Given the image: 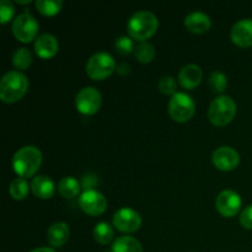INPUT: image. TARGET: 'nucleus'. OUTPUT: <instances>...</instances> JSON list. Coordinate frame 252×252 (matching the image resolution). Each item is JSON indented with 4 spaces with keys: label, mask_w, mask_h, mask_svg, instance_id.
Returning <instances> with one entry per match:
<instances>
[{
    "label": "nucleus",
    "mask_w": 252,
    "mask_h": 252,
    "mask_svg": "<svg viewBox=\"0 0 252 252\" xmlns=\"http://www.w3.org/2000/svg\"><path fill=\"white\" fill-rule=\"evenodd\" d=\"M29 90V79L20 70H10L2 75L0 81V100L14 103L21 100Z\"/></svg>",
    "instance_id": "nucleus-1"
},
{
    "label": "nucleus",
    "mask_w": 252,
    "mask_h": 252,
    "mask_svg": "<svg viewBox=\"0 0 252 252\" xmlns=\"http://www.w3.org/2000/svg\"><path fill=\"white\" fill-rule=\"evenodd\" d=\"M158 27H159V20L155 16V14L148 10L134 12L127 22L129 37L139 42L149 39L157 32Z\"/></svg>",
    "instance_id": "nucleus-2"
},
{
    "label": "nucleus",
    "mask_w": 252,
    "mask_h": 252,
    "mask_svg": "<svg viewBox=\"0 0 252 252\" xmlns=\"http://www.w3.org/2000/svg\"><path fill=\"white\" fill-rule=\"evenodd\" d=\"M42 164V153L33 145H25L20 148L12 157V169L20 177L33 176Z\"/></svg>",
    "instance_id": "nucleus-3"
},
{
    "label": "nucleus",
    "mask_w": 252,
    "mask_h": 252,
    "mask_svg": "<svg viewBox=\"0 0 252 252\" xmlns=\"http://www.w3.org/2000/svg\"><path fill=\"white\" fill-rule=\"evenodd\" d=\"M236 103L230 96L220 95L214 98L208 108V118L217 127H224L235 118Z\"/></svg>",
    "instance_id": "nucleus-4"
},
{
    "label": "nucleus",
    "mask_w": 252,
    "mask_h": 252,
    "mask_svg": "<svg viewBox=\"0 0 252 252\" xmlns=\"http://www.w3.org/2000/svg\"><path fill=\"white\" fill-rule=\"evenodd\" d=\"M116 62L107 52H97L89 58L86 74L93 80H103L115 71Z\"/></svg>",
    "instance_id": "nucleus-5"
},
{
    "label": "nucleus",
    "mask_w": 252,
    "mask_h": 252,
    "mask_svg": "<svg viewBox=\"0 0 252 252\" xmlns=\"http://www.w3.org/2000/svg\"><path fill=\"white\" fill-rule=\"evenodd\" d=\"M196 111V103L192 96L186 93H176L171 96L169 102V115L176 122H187Z\"/></svg>",
    "instance_id": "nucleus-6"
},
{
    "label": "nucleus",
    "mask_w": 252,
    "mask_h": 252,
    "mask_svg": "<svg viewBox=\"0 0 252 252\" xmlns=\"http://www.w3.org/2000/svg\"><path fill=\"white\" fill-rule=\"evenodd\" d=\"M38 22L34 19L33 15L29 11H24L20 14L12 24V33L16 37V39L29 43L32 39H36L38 34Z\"/></svg>",
    "instance_id": "nucleus-7"
},
{
    "label": "nucleus",
    "mask_w": 252,
    "mask_h": 252,
    "mask_svg": "<svg viewBox=\"0 0 252 252\" xmlns=\"http://www.w3.org/2000/svg\"><path fill=\"white\" fill-rule=\"evenodd\" d=\"M101 102H102V96L97 89L93 88V86H86L83 88L75 97V106L76 110L80 113L86 116L95 115L101 107Z\"/></svg>",
    "instance_id": "nucleus-8"
},
{
    "label": "nucleus",
    "mask_w": 252,
    "mask_h": 252,
    "mask_svg": "<svg viewBox=\"0 0 252 252\" xmlns=\"http://www.w3.org/2000/svg\"><path fill=\"white\" fill-rule=\"evenodd\" d=\"M113 225L122 233H134L142 226V217L132 208H121L113 214Z\"/></svg>",
    "instance_id": "nucleus-9"
},
{
    "label": "nucleus",
    "mask_w": 252,
    "mask_h": 252,
    "mask_svg": "<svg viewBox=\"0 0 252 252\" xmlns=\"http://www.w3.org/2000/svg\"><path fill=\"white\" fill-rule=\"evenodd\" d=\"M79 206L89 216L97 217L105 213L107 208V201L101 192L96 189H89L80 194Z\"/></svg>",
    "instance_id": "nucleus-10"
},
{
    "label": "nucleus",
    "mask_w": 252,
    "mask_h": 252,
    "mask_svg": "<svg viewBox=\"0 0 252 252\" xmlns=\"http://www.w3.org/2000/svg\"><path fill=\"white\" fill-rule=\"evenodd\" d=\"M243 201L238 192L233 189H224L216 199V208L225 218H233L240 211Z\"/></svg>",
    "instance_id": "nucleus-11"
},
{
    "label": "nucleus",
    "mask_w": 252,
    "mask_h": 252,
    "mask_svg": "<svg viewBox=\"0 0 252 252\" xmlns=\"http://www.w3.org/2000/svg\"><path fill=\"white\" fill-rule=\"evenodd\" d=\"M212 161L217 169L221 170V171H231L238 167L239 162H240V155L234 148L220 147L213 152Z\"/></svg>",
    "instance_id": "nucleus-12"
},
{
    "label": "nucleus",
    "mask_w": 252,
    "mask_h": 252,
    "mask_svg": "<svg viewBox=\"0 0 252 252\" xmlns=\"http://www.w3.org/2000/svg\"><path fill=\"white\" fill-rule=\"evenodd\" d=\"M230 37L233 43L241 48L252 46V19L239 20L231 27Z\"/></svg>",
    "instance_id": "nucleus-13"
},
{
    "label": "nucleus",
    "mask_w": 252,
    "mask_h": 252,
    "mask_svg": "<svg viewBox=\"0 0 252 252\" xmlns=\"http://www.w3.org/2000/svg\"><path fill=\"white\" fill-rule=\"evenodd\" d=\"M59 44L56 37L52 33H42L34 41V51L38 57L43 59H49L54 57L58 52Z\"/></svg>",
    "instance_id": "nucleus-14"
},
{
    "label": "nucleus",
    "mask_w": 252,
    "mask_h": 252,
    "mask_svg": "<svg viewBox=\"0 0 252 252\" xmlns=\"http://www.w3.org/2000/svg\"><path fill=\"white\" fill-rule=\"evenodd\" d=\"M202 78H203V71L197 64H187L179 73L180 85L187 90L197 88L201 84Z\"/></svg>",
    "instance_id": "nucleus-15"
},
{
    "label": "nucleus",
    "mask_w": 252,
    "mask_h": 252,
    "mask_svg": "<svg viewBox=\"0 0 252 252\" xmlns=\"http://www.w3.org/2000/svg\"><path fill=\"white\" fill-rule=\"evenodd\" d=\"M185 26L192 33L201 34L208 31L212 26L211 17L202 11L189 12L185 17Z\"/></svg>",
    "instance_id": "nucleus-16"
},
{
    "label": "nucleus",
    "mask_w": 252,
    "mask_h": 252,
    "mask_svg": "<svg viewBox=\"0 0 252 252\" xmlns=\"http://www.w3.org/2000/svg\"><path fill=\"white\" fill-rule=\"evenodd\" d=\"M31 191L37 198L48 199L53 197L56 186H54V182L51 177L46 176V175H38L32 180Z\"/></svg>",
    "instance_id": "nucleus-17"
},
{
    "label": "nucleus",
    "mask_w": 252,
    "mask_h": 252,
    "mask_svg": "<svg viewBox=\"0 0 252 252\" xmlns=\"http://www.w3.org/2000/svg\"><path fill=\"white\" fill-rule=\"evenodd\" d=\"M69 236H70V230L64 221H56L49 226L47 231V240L53 248L63 246L68 241Z\"/></svg>",
    "instance_id": "nucleus-18"
},
{
    "label": "nucleus",
    "mask_w": 252,
    "mask_h": 252,
    "mask_svg": "<svg viewBox=\"0 0 252 252\" xmlns=\"http://www.w3.org/2000/svg\"><path fill=\"white\" fill-rule=\"evenodd\" d=\"M112 252H143L142 244L133 236H120L111 246Z\"/></svg>",
    "instance_id": "nucleus-19"
},
{
    "label": "nucleus",
    "mask_w": 252,
    "mask_h": 252,
    "mask_svg": "<svg viewBox=\"0 0 252 252\" xmlns=\"http://www.w3.org/2000/svg\"><path fill=\"white\" fill-rule=\"evenodd\" d=\"M80 182L73 176H65L59 181L58 192L63 198H74L79 194L80 191Z\"/></svg>",
    "instance_id": "nucleus-20"
},
{
    "label": "nucleus",
    "mask_w": 252,
    "mask_h": 252,
    "mask_svg": "<svg viewBox=\"0 0 252 252\" xmlns=\"http://www.w3.org/2000/svg\"><path fill=\"white\" fill-rule=\"evenodd\" d=\"M94 239L97 241L101 245H108L111 241L113 240V236H115V231H113L112 226L110 225L106 221H101L97 223L94 228L93 231Z\"/></svg>",
    "instance_id": "nucleus-21"
},
{
    "label": "nucleus",
    "mask_w": 252,
    "mask_h": 252,
    "mask_svg": "<svg viewBox=\"0 0 252 252\" xmlns=\"http://www.w3.org/2000/svg\"><path fill=\"white\" fill-rule=\"evenodd\" d=\"M29 184H27V180L24 177H17V179L12 180L11 184L9 187V193L16 201H22L27 197L29 194Z\"/></svg>",
    "instance_id": "nucleus-22"
},
{
    "label": "nucleus",
    "mask_w": 252,
    "mask_h": 252,
    "mask_svg": "<svg viewBox=\"0 0 252 252\" xmlns=\"http://www.w3.org/2000/svg\"><path fill=\"white\" fill-rule=\"evenodd\" d=\"M134 56L140 63H150L155 57V48L150 42H139L134 48Z\"/></svg>",
    "instance_id": "nucleus-23"
},
{
    "label": "nucleus",
    "mask_w": 252,
    "mask_h": 252,
    "mask_svg": "<svg viewBox=\"0 0 252 252\" xmlns=\"http://www.w3.org/2000/svg\"><path fill=\"white\" fill-rule=\"evenodd\" d=\"M32 63V54L30 49L25 48H17L12 54V64L19 70H26Z\"/></svg>",
    "instance_id": "nucleus-24"
},
{
    "label": "nucleus",
    "mask_w": 252,
    "mask_h": 252,
    "mask_svg": "<svg viewBox=\"0 0 252 252\" xmlns=\"http://www.w3.org/2000/svg\"><path fill=\"white\" fill-rule=\"evenodd\" d=\"M63 2L61 0H37L36 7L44 16H53L62 10Z\"/></svg>",
    "instance_id": "nucleus-25"
},
{
    "label": "nucleus",
    "mask_w": 252,
    "mask_h": 252,
    "mask_svg": "<svg viewBox=\"0 0 252 252\" xmlns=\"http://www.w3.org/2000/svg\"><path fill=\"white\" fill-rule=\"evenodd\" d=\"M209 88L214 94H221L225 91L226 86H228V78L223 71L216 70L211 74L209 76Z\"/></svg>",
    "instance_id": "nucleus-26"
},
{
    "label": "nucleus",
    "mask_w": 252,
    "mask_h": 252,
    "mask_svg": "<svg viewBox=\"0 0 252 252\" xmlns=\"http://www.w3.org/2000/svg\"><path fill=\"white\" fill-rule=\"evenodd\" d=\"M115 48L121 56H127V54L134 52V43H133L132 38L128 36H121L116 38L115 41Z\"/></svg>",
    "instance_id": "nucleus-27"
},
{
    "label": "nucleus",
    "mask_w": 252,
    "mask_h": 252,
    "mask_svg": "<svg viewBox=\"0 0 252 252\" xmlns=\"http://www.w3.org/2000/svg\"><path fill=\"white\" fill-rule=\"evenodd\" d=\"M158 88L165 95H172L174 96L176 94V88L177 83L175 80L174 76L171 75H164L160 78L159 83H158Z\"/></svg>",
    "instance_id": "nucleus-28"
},
{
    "label": "nucleus",
    "mask_w": 252,
    "mask_h": 252,
    "mask_svg": "<svg viewBox=\"0 0 252 252\" xmlns=\"http://www.w3.org/2000/svg\"><path fill=\"white\" fill-rule=\"evenodd\" d=\"M15 14L14 4L9 0H1L0 1V22L5 25L12 19Z\"/></svg>",
    "instance_id": "nucleus-29"
},
{
    "label": "nucleus",
    "mask_w": 252,
    "mask_h": 252,
    "mask_svg": "<svg viewBox=\"0 0 252 252\" xmlns=\"http://www.w3.org/2000/svg\"><path fill=\"white\" fill-rule=\"evenodd\" d=\"M240 224L243 228L252 230V204L246 207L240 214Z\"/></svg>",
    "instance_id": "nucleus-30"
},
{
    "label": "nucleus",
    "mask_w": 252,
    "mask_h": 252,
    "mask_svg": "<svg viewBox=\"0 0 252 252\" xmlns=\"http://www.w3.org/2000/svg\"><path fill=\"white\" fill-rule=\"evenodd\" d=\"M98 184V179L96 175L94 174H86L84 175L83 179H81V187L85 189V191H89V189H94V187H96V185Z\"/></svg>",
    "instance_id": "nucleus-31"
},
{
    "label": "nucleus",
    "mask_w": 252,
    "mask_h": 252,
    "mask_svg": "<svg viewBox=\"0 0 252 252\" xmlns=\"http://www.w3.org/2000/svg\"><path fill=\"white\" fill-rule=\"evenodd\" d=\"M117 71L121 75H128V74L130 73V66L126 63H121L120 65H118Z\"/></svg>",
    "instance_id": "nucleus-32"
},
{
    "label": "nucleus",
    "mask_w": 252,
    "mask_h": 252,
    "mask_svg": "<svg viewBox=\"0 0 252 252\" xmlns=\"http://www.w3.org/2000/svg\"><path fill=\"white\" fill-rule=\"evenodd\" d=\"M30 252H56V251L51 248H38V249H34V250H32Z\"/></svg>",
    "instance_id": "nucleus-33"
},
{
    "label": "nucleus",
    "mask_w": 252,
    "mask_h": 252,
    "mask_svg": "<svg viewBox=\"0 0 252 252\" xmlns=\"http://www.w3.org/2000/svg\"><path fill=\"white\" fill-rule=\"evenodd\" d=\"M30 0H17V4H22V5H25V4H30Z\"/></svg>",
    "instance_id": "nucleus-34"
}]
</instances>
